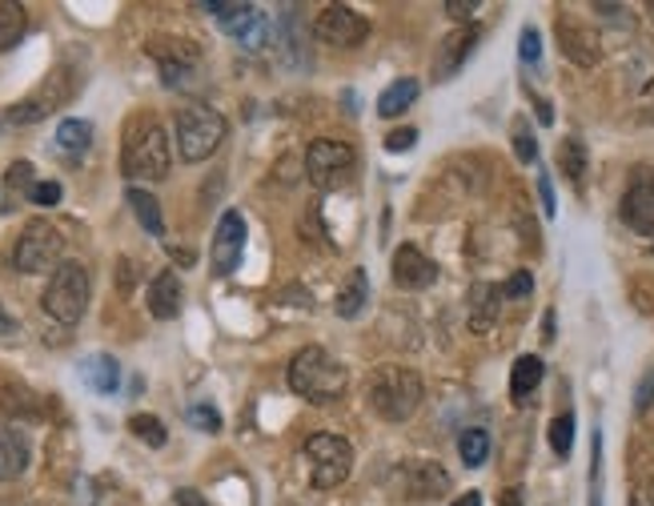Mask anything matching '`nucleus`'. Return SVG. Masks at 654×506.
I'll return each instance as SVG.
<instances>
[{
  "instance_id": "obj_1",
  "label": "nucleus",
  "mask_w": 654,
  "mask_h": 506,
  "mask_svg": "<svg viewBox=\"0 0 654 506\" xmlns=\"http://www.w3.org/2000/svg\"><path fill=\"white\" fill-rule=\"evenodd\" d=\"M174 165V145L169 133L160 129L157 117H133L124 129V149H121V174L129 181H165Z\"/></svg>"
},
{
  "instance_id": "obj_2",
  "label": "nucleus",
  "mask_w": 654,
  "mask_h": 506,
  "mask_svg": "<svg viewBox=\"0 0 654 506\" xmlns=\"http://www.w3.org/2000/svg\"><path fill=\"white\" fill-rule=\"evenodd\" d=\"M285 378H289V390H294L297 398H306V402H318V407H325V402H334V398L346 395L349 386V374L346 366L330 354V350L321 346H301L289 358V370H285Z\"/></svg>"
},
{
  "instance_id": "obj_3",
  "label": "nucleus",
  "mask_w": 654,
  "mask_h": 506,
  "mask_svg": "<svg viewBox=\"0 0 654 506\" xmlns=\"http://www.w3.org/2000/svg\"><path fill=\"white\" fill-rule=\"evenodd\" d=\"M366 402L382 422H406L421 407V378L409 366H378Z\"/></svg>"
},
{
  "instance_id": "obj_4",
  "label": "nucleus",
  "mask_w": 654,
  "mask_h": 506,
  "mask_svg": "<svg viewBox=\"0 0 654 506\" xmlns=\"http://www.w3.org/2000/svg\"><path fill=\"white\" fill-rule=\"evenodd\" d=\"M88 294H93V282H88L85 266H81V261H61V266L52 270L49 285H45L40 306H45V314H49L52 321L76 326V321L85 318Z\"/></svg>"
},
{
  "instance_id": "obj_5",
  "label": "nucleus",
  "mask_w": 654,
  "mask_h": 506,
  "mask_svg": "<svg viewBox=\"0 0 654 506\" xmlns=\"http://www.w3.org/2000/svg\"><path fill=\"white\" fill-rule=\"evenodd\" d=\"M225 133H229V125H225V117L217 109H210V105H189V109L177 113V153H181V161H205L217 153V145L225 141Z\"/></svg>"
},
{
  "instance_id": "obj_6",
  "label": "nucleus",
  "mask_w": 654,
  "mask_h": 506,
  "mask_svg": "<svg viewBox=\"0 0 654 506\" xmlns=\"http://www.w3.org/2000/svg\"><path fill=\"white\" fill-rule=\"evenodd\" d=\"M306 462H309V482L318 491H334L354 470V446L342 434L318 431L306 438Z\"/></svg>"
},
{
  "instance_id": "obj_7",
  "label": "nucleus",
  "mask_w": 654,
  "mask_h": 506,
  "mask_svg": "<svg viewBox=\"0 0 654 506\" xmlns=\"http://www.w3.org/2000/svg\"><path fill=\"white\" fill-rule=\"evenodd\" d=\"M64 254V237L61 230L45 217H33V222L21 230V237L13 242V266L21 273H49L57 270V261Z\"/></svg>"
},
{
  "instance_id": "obj_8",
  "label": "nucleus",
  "mask_w": 654,
  "mask_h": 506,
  "mask_svg": "<svg viewBox=\"0 0 654 506\" xmlns=\"http://www.w3.org/2000/svg\"><path fill=\"white\" fill-rule=\"evenodd\" d=\"M354 169H358V153H354L346 141H334V137H318V141H309L306 177L318 189L346 186L349 177H354Z\"/></svg>"
},
{
  "instance_id": "obj_9",
  "label": "nucleus",
  "mask_w": 654,
  "mask_h": 506,
  "mask_svg": "<svg viewBox=\"0 0 654 506\" xmlns=\"http://www.w3.org/2000/svg\"><path fill=\"white\" fill-rule=\"evenodd\" d=\"M313 33L330 49H358L361 40L370 37V21L349 4H325L321 16L313 21Z\"/></svg>"
},
{
  "instance_id": "obj_10",
  "label": "nucleus",
  "mask_w": 654,
  "mask_h": 506,
  "mask_svg": "<svg viewBox=\"0 0 654 506\" xmlns=\"http://www.w3.org/2000/svg\"><path fill=\"white\" fill-rule=\"evenodd\" d=\"M148 57L160 64V81L169 89L189 85V77L198 73V64H201V49L193 40H181V37H153L148 40Z\"/></svg>"
},
{
  "instance_id": "obj_11",
  "label": "nucleus",
  "mask_w": 654,
  "mask_h": 506,
  "mask_svg": "<svg viewBox=\"0 0 654 506\" xmlns=\"http://www.w3.org/2000/svg\"><path fill=\"white\" fill-rule=\"evenodd\" d=\"M201 9L217 16V25H222L234 40H241L246 49H261V45H265L270 21H265V16H261V9H253V4H225V0H205Z\"/></svg>"
},
{
  "instance_id": "obj_12",
  "label": "nucleus",
  "mask_w": 654,
  "mask_h": 506,
  "mask_svg": "<svg viewBox=\"0 0 654 506\" xmlns=\"http://www.w3.org/2000/svg\"><path fill=\"white\" fill-rule=\"evenodd\" d=\"M73 97V81H69V69H57V73L45 81V85L33 93V97L16 101L13 109L4 113V121L9 125H33V121H45L49 113H57L64 101Z\"/></svg>"
},
{
  "instance_id": "obj_13",
  "label": "nucleus",
  "mask_w": 654,
  "mask_h": 506,
  "mask_svg": "<svg viewBox=\"0 0 654 506\" xmlns=\"http://www.w3.org/2000/svg\"><path fill=\"white\" fill-rule=\"evenodd\" d=\"M246 254V217L237 210H225L217 230H213V246H210V261L217 278H229L237 270V261Z\"/></svg>"
},
{
  "instance_id": "obj_14",
  "label": "nucleus",
  "mask_w": 654,
  "mask_h": 506,
  "mask_svg": "<svg viewBox=\"0 0 654 506\" xmlns=\"http://www.w3.org/2000/svg\"><path fill=\"white\" fill-rule=\"evenodd\" d=\"M394 486L409 503H426V498H438V494L450 491V474L438 462H402L394 470Z\"/></svg>"
},
{
  "instance_id": "obj_15",
  "label": "nucleus",
  "mask_w": 654,
  "mask_h": 506,
  "mask_svg": "<svg viewBox=\"0 0 654 506\" xmlns=\"http://www.w3.org/2000/svg\"><path fill=\"white\" fill-rule=\"evenodd\" d=\"M618 213H622V222H627L634 234L642 237L654 234V169H639V174H634V181H630L627 193H622Z\"/></svg>"
},
{
  "instance_id": "obj_16",
  "label": "nucleus",
  "mask_w": 654,
  "mask_h": 506,
  "mask_svg": "<svg viewBox=\"0 0 654 506\" xmlns=\"http://www.w3.org/2000/svg\"><path fill=\"white\" fill-rule=\"evenodd\" d=\"M481 40V28L469 25V28H454L450 37H442V45H438V52H433V81H450V77L462 73V64L469 61V52H474V45Z\"/></svg>"
},
{
  "instance_id": "obj_17",
  "label": "nucleus",
  "mask_w": 654,
  "mask_h": 506,
  "mask_svg": "<svg viewBox=\"0 0 654 506\" xmlns=\"http://www.w3.org/2000/svg\"><path fill=\"white\" fill-rule=\"evenodd\" d=\"M390 270H394L397 290H426V285L438 282V266H433L418 246H397Z\"/></svg>"
},
{
  "instance_id": "obj_18",
  "label": "nucleus",
  "mask_w": 654,
  "mask_h": 506,
  "mask_svg": "<svg viewBox=\"0 0 654 506\" xmlns=\"http://www.w3.org/2000/svg\"><path fill=\"white\" fill-rule=\"evenodd\" d=\"M145 302H148V314H153L157 321L177 318V314H181V278H177L174 270L157 273V278L148 282Z\"/></svg>"
},
{
  "instance_id": "obj_19",
  "label": "nucleus",
  "mask_w": 654,
  "mask_h": 506,
  "mask_svg": "<svg viewBox=\"0 0 654 506\" xmlns=\"http://www.w3.org/2000/svg\"><path fill=\"white\" fill-rule=\"evenodd\" d=\"M558 45L567 52L570 61L582 64V69H591L598 61V37H594L591 28L574 25V21H558Z\"/></svg>"
},
{
  "instance_id": "obj_20",
  "label": "nucleus",
  "mask_w": 654,
  "mask_h": 506,
  "mask_svg": "<svg viewBox=\"0 0 654 506\" xmlns=\"http://www.w3.org/2000/svg\"><path fill=\"white\" fill-rule=\"evenodd\" d=\"M498 302H502V290H498V285H490V282L469 285V297H466L469 330H474V333L490 330V326H495V318H498Z\"/></svg>"
},
{
  "instance_id": "obj_21",
  "label": "nucleus",
  "mask_w": 654,
  "mask_h": 506,
  "mask_svg": "<svg viewBox=\"0 0 654 506\" xmlns=\"http://www.w3.org/2000/svg\"><path fill=\"white\" fill-rule=\"evenodd\" d=\"M28 438L21 431H0V482H16L28 470Z\"/></svg>"
},
{
  "instance_id": "obj_22",
  "label": "nucleus",
  "mask_w": 654,
  "mask_h": 506,
  "mask_svg": "<svg viewBox=\"0 0 654 506\" xmlns=\"http://www.w3.org/2000/svg\"><path fill=\"white\" fill-rule=\"evenodd\" d=\"M370 306V278H366V270H349L346 285L337 290V318H358L361 309Z\"/></svg>"
},
{
  "instance_id": "obj_23",
  "label": "nucleus",
  "mask_w": 654,
  "mask_h": 506,
  "mask_svg": "<svg viewBox=\"0 0 654 506\" xmlns=\"http://www.w3.org/2000/svg\"><path fill=\"white\" fill-rule=\"evenodd\" d=\"M88 145H93V125L88 121H81V117H64V121L57 125V149H61L69 161L85 157Z\"/></svg>"
},
{
  "instance_id": "obj_24",
  "label": "nucleus",
  "mask_w": 654,
  "mask_h": 506,
  "mask_svg": "<svg viewBox=\"0 0 654 506\" xmlns=\"http://www.w3.org/2000/svg\"><path fill=\"white\" fill-rule=\"evenodd\" d=\"M421 85L414 81V77H397L394 85L385 89L382 97H378V117H385V121H394V117H402V113L418 101Z\"/></svg>"
},
{
  "instance_id": "obj_25",
  "label": "nucleus",
  "mask_w": 654,
  "mask_h": 506,
  "mask_svg": "<svg viewBox=\"0 0 654 506\" xmlns=\"http://www.w3.org/2000/svg\"><path fill=\"white\" fill-rule=\"evenodd\" d=\"M81 378H85L97 395H112V390L121 386V366H117V358H109V354H93V358L81 362Z\"/></svg>"
},
{
  "instance_id": "obj_26",
  "label": "nucleus",
  "mask_w": 654,
  "mask_h": 506,
  "mask_svg": "<svg viewBox=\"0 0 654 506\" xmlns=\"http://www.w3.org/2000/svg\"><path fill=\"white\" fill-rule=\"evenodd\" d=\"M124 201L133 205V213H136V222H141V230L145 234H153V237H160L165 234V217H160V201L148 193V189H136V186H129L124 189Z\"/></svg>"
},
{
  "instance_id": "obj_27",
  "label": "nucleus",
  "mask_w": 654,
  "mask_h": 506,
  "mask_svg": "<svg viewBox=\"0 0 654 506\" xmlns=\"http://www.w3.org/2000/svg\"><path fill=\"white\" fill-rule=\"evenodd\" d=\"M28 33V13L16 0H0V52L16 49Z\"/></svg>"
},
{
  "instance_id": "obj_28",
  "label": "nucleus",
  "mask_w": 654,
  "mask_h": 506,
  "mask_svg": "<svg viewBox=\"0 0 654 506\" xmlns=\"http://www.w3.org/2000/svg\"><path fill=\"white\" fill-rule=\"evenodd\" d=\"M543 358H534V354H522L519 362H514V370H510V398L514 402H522V398H531L534 390H538V383H543Z\"/></svg>"
},
{
  "instance_id": "obj_29",
  "label": "nucleus",
  "mask_w": 654,
  "mask_h": 506,
  "mask_svg": "<svg viewBox=\"0 0 654 506\" xmlns=\"http://www.w3.org/2000/svg\"><path fill=\"white\" fill-rule=\"evenodd\" d=\"M558 165H562V174H567L570 181H582V177H586V145H582L579 137H567V141H562Z\"/></svg>"
},
{
  "instance_id": "obj_30",
  "label": "nucleus",
  "mask_w": 654,
  "mask_h": 506,
  "mask_svg": "<svg viewBox=\"0 0 654 506\" xmlns=\"http://www.w3.org/2000/svg\"><path fill=\"white\" fill-rule=\"evenodd\" d=\"M457 455H462V462H466V467H481V462L490 458V434H486V431H466L462 438H457Z\"/></svg>"
},
{
  "instance_id": "obj_31",
  "label": "nucleus",
  "mask_w": 654,
  "mask_h": 506,
  "mask_svg": "<svg viewBox=\"0 0 654 506\" xmlns=\"http://www.w3.org/2000/svg\"><path fill=\"white\" fill-rule=\"evenodd\" d=\"M129 431H133L145 446H153V450H160V446L169 443V431H165V422L153 419V414H133V419H129Z\"/></svg>"
},
{
  "instance_id": "obj_32",
  "label": "nucleus",
  "mask_w": 654,
  "mask_h": 506,
  "mask_svg": "<svg viewBox=\"0 0 654 506\" xmlns=\"http://www.w3.org/2000/svg\"><path fill=\"white\" fill-rule=\"evenodd\" d=\"M37 177H33V161H13L9 174H4V189H9V201H16L21 193H33Z\"/></svg>"
},
{
  "instance_id": "obj_33",
  "label": "nucleus",
  "mask_w": 654,
  "mask_h": 506,
  "mask_svg": "<svg viewBox=\"0 0 654 506\" xmlns=\"http://www.w3.org/2000/svg\"><path fill=\"white\" fill-rule=\"evenodd\" d=\"M550 450L558 458H570V450H574V414H558L550 422Z\"/></svg>"
},
{
  "instance_id": "obj_34",
  "label": "nucleus",
  "mask_w": 654,
  "mask_h": 506,
  "mask_svg": "<svg viewBox=\"0 0 654 506\" xmlns=\"http://www.w3.org/2000/svg\"><path fill=\"white\" fill-rule=\"evenodd\" d=\"M186 419H189V426H198V431H205V434L222 431V414L213 410V402H193V407L186 410Z\"/></svg>"
},
{
  "instance_id": "obj_35",
  "label": "nucleus",
  "mask_w": 654,
  "mask_h": 506,
  "mask_svg": "<svg viewBox=\"0 0 654 506\" xmlns=\"http://www.w3.org/2000/svg\"><path fill=\"white\" fill-rule=\"evenodd\" d=\"M591 494H594V498H591V506H603V503H598V482H603V434H598V431H594V438H591Z\"/></svg>"
},
{
  "instance_id": "obj_36",
  "label": "nucleus",
  "mask_w": 654,
  "mask_h": 506,
  "mask_svg": "<svg viewBox=\"0 0 654 506\" xmlns=\"http://www.w3.org/2000/svg\"><path fill=\"white\" fill-rule=\"evenodd\" d=\"M514 153H519V161H526V165L538 157V145H534V137H531V129H526V121H514Z\"/></svg>"
},
{
  "instance_id": "obj_37",
  "label": "nucleus",
  "mask_w": 654,
  "mask_h": 506,
  "mask_svg": "<svg viewBox=\"0 0 654 506\" xmlns=\"http://www.w3.org/2000/svg\"><path fill=\"white\" fill-rule=\"evenodd\" d=\"M61 198H64L61 181H37V186H33V193H28V201H33V205H45V210H49V205H57Z\"/></svg>"
},
{
  "instance_id": "obj_38",
  "label": "nucleus",
  "mask_w": 654,
  "mask_h": 506,
  "mask_svg": "<svg viewBox=\"0 0 654 506\" xmlns=\"http://www.w3.org/2000/svg\"><path fill=\"white\" fill-rule=\"evenodd\" d=\"M534 294V273L531 270H514L510 282L502 285V297H531Z\"/></svg>"
},
{
  "instance_id": "obj_39",
  "label": "nucleus",
  "mask_w": 654,
  "mask_h": 506,
  "mask_svg": "<svg viewBox=\"0 0 654 506\" xmlns=\"http://www.w3.org/2000/svg\"><path fill=\"white\" fill-rule=\"evenodd\" d=\"M519 45H522V61H526V64H534V61H538V57H543V40H538V28H531V25H526V28H522V40H519Z\"/></svg>"
},
{
  "instance_id": "obj_40",
  "label": "nucleus",
  "mask_w": 654,
  "mask_h": 506,
  "mask_svg": "<svg viewBox=\"0 0 654 506\" xmlns=\"http://www.w3.org/2000/svg\"><path fill=\"white\" fill-rule=\"evenodd\" d=\"M651 407H654V366L646 370V378L639 383V390H634V414H646Z\"/></svg>"
},
{
  "instance_id": "obj_41",
  "label": "nucleus",
  "mask_w": 654,
  "mask_h": 506,
  "mask_svg": "<svg viewBox=\"0 0 654 506\" xmlns=\"http://www.w3.org/2000/svg\"><path fill=\"white\" fill-rule=\"evenodd\" d=\"M418 145V129H394V133L385 137V149H390V153H406V149H414Z\"/></svg>"
},
{
  "instance_id": "obj_42",
  "label": "nucleus",
  "mask_w": 654,
  "mask_h": 506,
  "mask_svg": "<svg viewBox=\"0 0 654 506\" xmlns=\"http://www.w3.org/2000/svg\"><path fill=\"white\" fill-rule=\"evenodd\" d=\"M538 198H543V213L546 217H555L558 213V201H555V186H550V177H538Z\"/></svg>"
},
{
  "instance_id": "obj_43",
  "label": "nucleus",
  "mask_w": 654,
  "mask_h": 506,
  "mask_svg": "<svg viewBox=\"0 0 654 506\" xmlns=\"http://www.w3.org/2000/svg\"><path fill=\"white\" fill-rule=\"evenodd\" d=\"M474 9H478V0H445V13L457 16V21H469Z\"/></svg>"
},
{
  "instance_id": "obj_44",
  "label": "nucleus",
  "mask_w": 654,
  "mask_h": 506,
  "mask_svg": "<svg viewBox=\"0 0 654 506\" xmlns=\"http://www.w3.org/2000/svg\"><path fill=\"white\" fill-rule=\"evenodd\" d=\"M174 498H177V506H205V498H201L198 491H189V486H181Z\"/></svg>"
},
{
  "instance_id": "obj_45",
  "label": "nucleus",
  "mask_w": 654,
  "mask_h": 506,
  "mask_svg": "<svg viewBox=\"0 0 654 506\" xmlns=\"http://www.w3.org/2000/svg\"><path fill=\"white\" fill-rule=\"evenodd\" d=\"M454 506H481V494L478 491L462 494V498H454Z\"/></svg>"
},
{
  "instance_id": "obj_46",
  "label": "nucleus",
  "mask_w": 654,
  "mask_h": 506,
  "mask_svg": "<svg viewBox=\"0 0 654 506\" xmlns=\"http://www.w3.org/2000/svg\"><path fill=\"white\" fill-rule=\"evenodd\" d=\"M13 330H16V321L4 314V306H0V333H13Z\"/></svg>"
},
{
  "instance_id": "obj_47",
  "label": "nucleus",
  "mask_w": 654,
  "mask_h": 506,
  "mask_svg": "<svg viewBox=\"0 0 654 506\" xmlns=\"http://www.w3.org/2000/svg\"><path fill=\"white\" fill-rule=\"evenodd\" d=\"M169 254H174L181 266H189V261H193V254H189V249H169Z\"/></svg>"
}]
</instances>
